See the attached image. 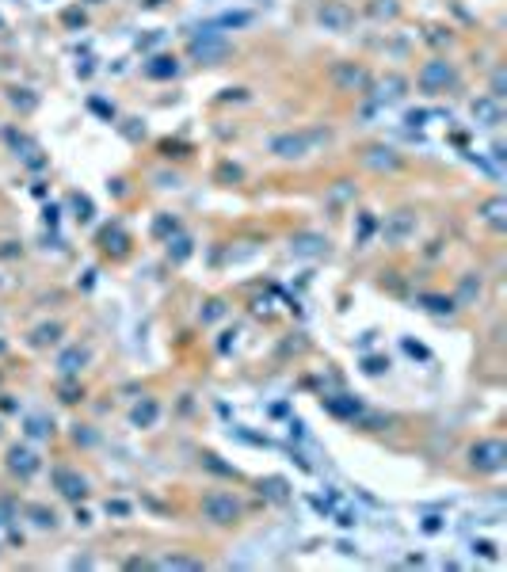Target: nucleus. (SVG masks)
Masks as SVG:
<instances>
[{
  "label": "nucleus",
  "mask_w": 507,
  "mask_h": 572,
  "mask_svg": "<svg viewBox=\"0 0 507 572\" xmlns=\"http://www.w3.org/2000/svg\"><path fill=\"white\" fill-rule=\"evenodd\" d=\"M469 461H473V469H481V473H500L507 466V446L500 439H484V443H477L469 450Z\"/></svg>",
  "instance_id": "nucleus-1"
},
{
  "label": "nucleus",
  "mask_w": 507,
  "mask_h": 572,
  "mask_svg": "<svg viewBox=\"0 0 507 572\" xmlns=\"http://www.w3.org/2000/svg\"><path fill=\"white\" fill-rule=\"evenodd\" d=\"M321 24L332 27V31H347L351 27V12L344 4H328V8H321Z\"/></svg>",
  "instance_id": "nucleus-5"
},
{
  "label": "nucleus",
  "mask_w": 507,
  "mask_h": 572,
  "mask_svg": "<svg viewBox=\"0 0 507 572\" xmlns=\"http://www.w3.org/2000/svg\"><path fill=\"white\" fill-rule=\"evenodd\" d=\"M484 218H488L492 225H500V222H503V199H492V203H484Z\"/></svg>",
  "instance_id": "nucleus-11"
},
{
  "label": "nucleus",
  "mask_w": 507,
  "mask_h": 572,
  "mask_svg": "<svg viewBox=\"0 0 507 572\" xmlns=\"http://www.w3.org/2000/svg\"><path fill=\"white\" fill-rule=\"evenodd\" d=\"M160 568H203V561H191V557H164Z\"/></svg>",
  "instance_id": "nucleus-10"
},
{
  "label": "nucleus",
  "mask_w": 507,
  "mask_h": 572,
  "mask_svg": "<svg viewBox=\"0 0 507 572\" xmlns=\"http://www.w3.org/2000/svg\"><path fill=\"white\" fill-rule=\"evenodd\" d=\"M84 362H88V351L73 347V351H65V355H61V370H65V374H73V370H81Z\"/></svg>",
  "instance_id": "nucleus-8"
},
{
  "label": "nucleus",
  "mask_w": 507,
  "mask_h": 572,
  "mask_svg": "<svg viewBox=\"0 0 507 572\" xmlns=\"http://www.w3.org/2000/svg\"><path fill=\"white\" fill-rule=\"evenodd\" d=\"M46 339H58V325H50V328H39L35 344H46Z\"/></svg>",
  "instance_id": "nucleus-13"
},
{
  "label": "nucleus",
  "mask_w": 507,
  "mask_h": 572,
  "mask_svg": "<svg viewBox=\"0 0 507 572\" xmlns=\"http://www.w3.org/2000/svg\"><path fill=\"white\" fill-rule=\"evenodd\" d=\"M305 149H309V138H305V134H279L271 141V153H275V157H286V160L305 157Z\"/></svg>",
  "instance_id": "nucleus-4"
},
{
  "label": "nucleus",
  "mask_w": 507,
  "mask_h": 572,
  "mask_svg": "<svg viewBox=\"0 0 507 572\" xmlns=\"http://www.w3.org/2000/svg\"><path fill=\"white\" fill-rule=\"evenodd\" d=\"M203 515L217 526H229L240 519V500L229 496V492H210V496L203 500Z\"/></svg>",
  "instance_id": "nucleus-2"
},
{
  "label": "nucleus",
  "mask_w": 507,
  "mask_h": 572,
  "mask_svg": "<svg viewBox=\"0 0 507 572\" xmlns=\"http://www.w3.org/2000/svg\"><path fill=\"white\" fill-rule=\"evenodd\" d=\"M336 84H344V88H367L370 76H367V69H359V65H339V69H336Z\"/></svg>",
  "instance_id": "nucleus-6"
},
{
  "label": "nucleus",
  "mask_w": 507,
  "mask_h": 572,
  "mask_svg": "<svg viewBox=\"0 0 507 572\" xmlns=\"http://www.w3.org/2000/svg\"><path fill=\"white\" fill-rule=\"evenodd\" d=\"M153 420H157V404H153V401H145V409H141V404L134 409V424L138 427H149Z\"/></svg>",
  "instance_id": "nucleus-9"
},
{
  "label": "nucleus",
  "mask_w": 507,
  "mask_h": 572,
  "mask_svg": "<svg viewBox=\"0 0 507 572\" xmlns=\"http://www.w3.org/2000/svg\"><path fill=\"white\" fill-rule=\"evenodd\" d=\"M35 466H39V461H35V454H31V450H19V446L12 450V469H16V473H24V477H27V473L35 469Z\"/></svg>",
  "instance_id": "nucleus-7"
},
{
  "label": "nucleus",
  "mask_w": 507,
  "mask_h": 572,
  "mask_svg": "<svg viewBox=\"0 0 507 572\" xmlns=\"http://www.w3.org/2000/svg\"><path fill=\"white\" fill-rule=\"evenodd\" d=\"M420 84L427 88V92H439V88L454 84V69H450L446 61H427L420 69Z\"/></svg>",
  "instance_id": "nucleus-3"
},
{
  "label": "nucleus",
  "mask_w": 507,
  "mask_h": 572,
  "mask_svg": "<svg viewBox=\"0 0 507 572\" xmlns=\"http://www.w3.org/2000/svg\"><path fill=\"white\" fill-rule=\"evenodd\" d=\"M160 61H164V65H149L145 73H149V76H168V73H175V61H172V65H168V58H160Z\"/></svg>",
  "instance_id": "nucleus-12"
}]
</instances>
